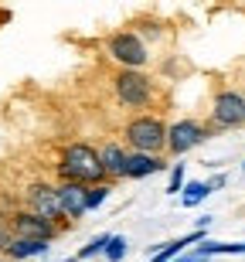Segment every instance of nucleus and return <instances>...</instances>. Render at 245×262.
<instances>
[{"label": "nucleus", "mask_w": 245, "mask_h": 262, "mask_svg": "<svg viewBox=\"0 0 245 262\" xmlns=\"http://www.w3.org/2000/svg\"><path fill=\"white\" fill-rule=\"evenodd\" d=\"M55 174H58V184L61 181H69V184H85V187L109 184L102 157H99V146L85 143V140H72V143L61 146Z\"/></svg>", "instance_id": "1"}, {"label": "nucleus", "mask_w": 245, "mask_h": 262, "mask_svg": "<svg viewBox=\"0 0 245 262\" xmlns=\"http://www.w3.org/2000/svg\"><path fill=\"white\" fill-rule=\"evenodd\" d=\"M113 99L119 109H126L133 116L150 113L157 106V78L147 72H129V68H116L113 72Z\"/></svg>", "instance_id": "2"}, {"label": "nucleus", "mask_w": 245, "mask_h": 262, "mask_svg": "<svg viewBox=\"0 0 245 262\" xmlns=\"http://www.w3.org/2000/svg\"><path fill=\"white\" fill-rule=\"evenodd\" d=\"M167 123L160 113H140L123 123V146L129 154H153L167 157Z\"/></svg>", "instance_id": "3"}, {"label": "nucleus", "mask_w": 245, "mask_h": 262, "mask_svg": "<svg viewBox=\"0 0 245 262\" xmlns=\"http://www.w3.org/2000/svg\"><path fill=\"white\" fill-rule=\"evenodd\" d=\"M102 51H106V58L116 68H129V72H143L150 65V58H153L150 45L133 28H119L113 34H106L102 38Z\"/></svg>", "instance_id": "4"}, {"label": "nucleus", "mask_w": 245, "mask_h": 262, "mask_svg": "<svg viewBox=\"0 0 245 262\" xmlns=\"http://www.w3.org/2000/svg\"><path fill=\"white\" fill-rule=\"evenodd\" d=\"M208 136H211V126L201 123L194 116H184V119H174L170 126H167V157H174V160H184L191 150L205 143Z\"/></svg>", "instance_id": "5"}, {"label": "nucleus", "mask_w": 245, "mask_h": 262, "mask_svg": "<svg viewBox=\"0 0 245 262\" xmlns=\"http://www.w3.org/2000/svg\"><path fill=\"white\" fill-rule=\"evenodd\" d=\"M208 126L211 129H238L245 126V96L238 89H221L211 99L208 109Z\"/></svg>", "instance_id": "6"}, {"label": "nucleus", "mask_w": 245, "mask_h": 262, "mask_svg": "<svg viewBox=\"0 0 245 262\" xmlns=\"http://www.w3.org/2000/svg\"><path fill=\"white\" fill-rule=\"evenodd\" d=\"M24 208L41 218H48V222L61 225V228H72L65 222V214H61V204H58V184H51V181H31L24 187Z\"/></svg>", "instance_id": "7"}, {"label": "nucleus", "mask_w": 245, "mask_h": 262, "mask_svg": "<svg viewBox=\"0 0 245 262\" xmlns=\"http://www.w3.org/2000/svg\"><path fill=\"white\" fill-rule=\"evenodd\" d=\"M7 222H10L14 238H31V242H55L58 235L69 232V228H61V225L48 222V218H41V214L28 211V208H17Z\"/></svg>", "instance_id": "8"}, {"label": "nucleus", "mask_w": 245, "mask_h": 262, "mask_svg": "<svg viewBox=\"0 0 245 262\" xmlns=\"http://www.w3.org/2000/svg\"><path fill=\"white\" fill-rule=\"evenodd\" d=\"M85 194L88 187L85 184H69V181H61L58 184V204H61V214H65V222L75 225L79 218H85Z\"/></svg>", "instance_id": "9"}, {"label": "nucleus", "mask_w": 245, "mask_h": 262, "mask_svg": "<svg viewBox=\"0 0 245 262\" xmlns=\"http://www.w3.org/2000/svg\"><path fill=\"white\" fill-rule=\"evenodd\" d=\"M167 157H153V154H129L126 157V170H123V181H147L153 174H164L167 170Z\"/></svg>", "instance_id": "10"}, {"label": "nucleus", "mask_w": 245, "mask_h": 262, "mask_svg": "<svg viewBox=\"0 0 245 262\" xmlns=\"http://www.w3.org/2000/svg\"><path fill=\"white\" fill-rule=\"evenodd\" d=\"M201 242H208V232L194 228V232L181 235V238H174V242L153 245V249H150V262H170V259H177V255H184L191 245H201Z\"/></svg>", "instance_id": "11"}, {"label": "nucleus", "mask_w": 245, "mask_h": 262, "mask_svg": "<svg viewBox=\"0 0 245 262\" xmlns=\"http://www.w3.org/2000/svg\"><path fill=\"white\" fill-rule=\"evenodd\" d=\"M99 157H102V167H106L109 184L123 181V170H126V157H129V150L123 146V140H109V143H102V146H99Z\"/></svg>", "instance_id": "12"}, {"label": "nucleus", "mask_w": 245, "mask_h": 262, "mask_svg": "<svg viewBox=\"0 0 245 262\" xmlns=\"http://www.w3.org/2000/svg\"><path fill=\"white\" fill-rule=\"evenodd\" d=\"M51 252V242H31V238H14L4 249L7 262H28V259H44Z\"/></svg>", "instance_id": "13"}, {"label": "nucleus", "mask_w": 245, "mask_h": 262, "mask_svg": "<svg viewBox=\"0 0 245 262\" xmlns=\"http://www.w3.org/2000/svg\"><path fill=\"white\" fill-rule=\"evenodd\" d=\"M194 252L201 259H215V255H245V242H215V238H208V242L194 245Z\"/></svg>", "instance_id": "14"}, {"label": "nucleus", "mask_w": 245, "mask_h": 262, "mask_svg": "<svg viewBox=\"0 0 245 262\" xmlns=\"http://www.w3.org/2000/svg\"><path fill=\"white\" fill-rule=\"evenodd\" d=\"M205 198H211V187H208V181H187L184 191H181V204H184V208H197Z\"/></svg>", "instance_id": "15"}, {"label": "nucleus", "mask_w": 245, "mask_h": 262, "mask_svg": "<svg viewBox=\"0 0 245 262\" xmlns=\"http://www.w3.org/2000/svg\"><path fill=\"white\" fill-rule=\"evenodd\" d=\"M106 245H109V232H102V235H96V238H88L79 252H75V259L85 262V259H96V255H106Z\"/></svg>", "instance_id": "16"}, {"label": "nucleus", "mask_w": 245, "mask_h": 262, "mask_svg": "<svg viewBox=\"0 0 245 262\" xmlns=\"http://www.w3.org/2000/svg\"><path fill=\"white\" fill-rule=\"evenodd\" d=\"M129 255V238L126 235H109V245H106V262H123Z\"/></svg>", "instance_id": "17"}, {"label": "nucleus", "mask_w": 245, "mask_h": 262, "mask_svg": "<svg viewBox=\"0 0 245 262\" xmlns=\"http://www.w3.org/2000/svg\"><path fill=\"white\" fill-rule=\"evenodd\" d=\"M109 198H113V184L88 187V194H85V211H99V208H102Z\"/></svg>", "instance_id": "18"}, {"label": "nucleus", "mask_w": 245, "mask_h": 262, "mask_svg": "<svg viewBox=\"0 0 245 262\" xmlns=\"http://www.w3.org/2000/svg\"><path fill=\"white\" fill-rule=\"evenodd\" d=\"M184 167L187 164H170V177H167V194L170 198H181V191H184Z\"/></svg>", "instance_id": "19"}, {"label": "nucleus", "mask_w": 245, "mask_h": 262, "mask_svg": "<svg viewBox=\"0 0 245 262\" xmlns=\"http://www.w3.org/2000/svg\"><path fill=\"white\" fill-rule=\"evenodd\" d=\"M10 242H14V232H10V222L4 218V214H0V255H4V249H7Z\"/></svg>", "instance_id": "20"}, {"label": "nucleus", "mask_w": 245, "mask_h": 262, "mask_svg": "<svg viewBox=\"0 0 245 262\" xmlns=\"http://www.w3.org/2000/svg\"><path fill=\"white\" fill-rule=\"evenodd\" d=\"M225 184H228V177H225V174H215V177H208V187H211V194H215V191H221Z\"/></svg>", "instance_id": "21"}, {"label": "nucleus", "mask_w": 245, "mask_h": 262, "mask_svg": "<svg viewBox=\"0 0 245 262\" xmlns=\"http://www.w3.org/2000/svg\"><path fill=\"white\" fill-rule=\"evenodd\" d=\"M170 262H208V259H201V255L191 249V252H184V255H177V259H170Z\"/></svg>", "instance_id": "22"}, {"label": "nucleus", "mask_w": 245, "mask_h": 262, "mask_svg": "<svg viewBox=\"0 0 245 262\" xmlns=\"http://www.w3.org/2000/svg\"><path fill=\"white\" fill-rule=\"evenodd\" d=\"M211 222H215V218H211V214H201V218H197V228H201V232H205V228H208V225H211Z\"/></svg>", "instance_id": "23"}, {"label": "nucleus", "mask_w": 245, "mask_h": 262, "mask_svg": "<svg viewBox=\"0 0 245 262\" xmlns=\"http://www.w3.org/2000/svg\"><path fill=\"white\" fill-rule=\"evenodd\" d=\"M44 262H79L75 255H69V259H44Z\"/></svg>", "instance_id": "24"}, {"label": "nucleus", "mask_w": 245, "mask_h": 262, "mask_svg": "<svg viewBox=\"0 0 245 262\" xmlns=\"http://www.w3.org/2000/svg\"><path fill=\"white\" fill-rule=\"evenodd\" d=\"M0 262H7V259H4V255H0Z\"/></svg>", "instance_id": "25"}, {"label": "nucleus", "mask_w": 245, "mask_h": 262, "mask_svg": "<svg viewBox=\"0 0 245 262\" xmlns=\"http://www.w3.org/2000/svg\"><path fill=\"white\" fill-rule=\"evenodd\" d=\"M242 174H245V164H242Z\"/></svg>", "instance_id": "26"}]
</instances>
